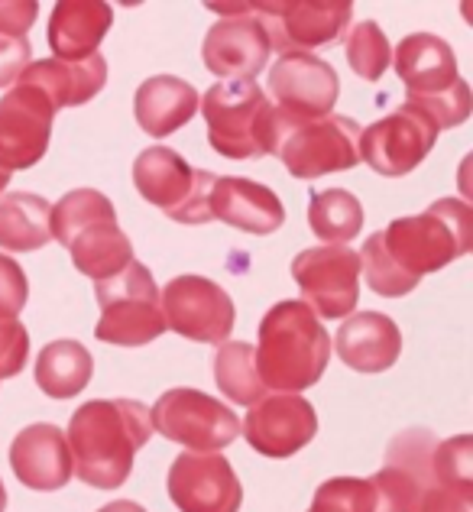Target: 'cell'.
<instances>
[{"label":"cell","mask_w":473,"mask_h":512,"mask_svg":"<svg viewBox=\"0 0 473 512\" xmlns=\"http://www.w3.org/2000/svg\"><path fill=\"white\" fill-rule=\"evenodd\" d=\"M208 120V143L227 159H260L276 153L279 117L256 82L211 85L201 101Z\"/></svg>","instance_id":"cell-5"},{"label":"cell","mask_w":473,"mask_h":512,"mask_svg":"<svg viewBox=\"0 0 473 512\" xmlns=\"http://www.w3.org/2000/svg\"><path fill=\"white\" fill-rule=\"evenodd\" d=\"M211 10L237 13V17H224L208 30L205 46H201L208 72L227 78V82H253L266 69V59L273 52L260 17H247V4H211Z\"/></svg>","instance_id":"cell-14"},{"label":"cell","mask_w":473,"mask_h":512,"mask_svg":"<svg viewBox=\"0 0 473 512\" xmlns=\"http://www.w3.org/2000/svg\"><path fill=\"white\" fill-rule=\"evenodd\" d=\"M473 247V211L461 198H441L428 211L399 218L370 234L360 256V276L376 295H409L422 276L461 260Z\"/></svg>","instance_id":"cell-1"},{"label":"cell","mask_w":473,"mask_h":512,"mask_svg":"<svg viewBox=\"0 0 473 512\" xmlns=\"http://www.w3.org/2000/svg\"><path fill=\"white\" fill-rule=\"evenodd\" d=\"M162 295V315L166 331L182 334L198 344H224L231 338L237 308L218 282L208 276H175L166 282Z\"/></svg>","instance_id":"cell-11"},{"label":"cell","mask_w":473,"mask_h":512,"mask_svg":"<svg viewBox=\"0 0 473 512\" xmlns=\"http://www.w3.org/2000/svg\"><path fill=\"white\" fill-rule=\"evenodd\" d=\"M114 26V10L101 0H62L49 20V46L59 62H81L98 52Z\"/></svg>","instance_id":"cell-24"},{"label":"cell","mask_w":473,"mask_h":512,"mask_svg":"<svg viewBox=\"0 0 473 512\" xmlns=\"http://www.w3.org/2000/svg\"><path fill=\"white\" fill-rule=\"evenodd\" d=\"M308 512H373V487L360 477H334L315 490Z\"/></svg>","instance_id":"cell-33"},{"label":"cell","mask_w":473,"mask_h":512,"mask_svg":"<svg viewBox=\"0 0 473 512\" xmlns=\"http://www.w3.org/2000/svg\"><path fill=\"white\" fill-rule=\"evenodd\" d=\"M26 299H30V282L23 276V266L10 260L7 253H0V321H13Z\"/></svg>","instance_id":"cell-34"},{"label":"cell","mask_w":473,"mask_h":512,"mask_svg":"<svg viewBox=\"0 0 473 512\" xmlns=\"http://www.w3.org/2000/svg\"><path fill=\"white\" fill-rule=\"evenodd\" d=\"M98 512H146L140 503H133V500H117V503H111V506H104V509H98Z\"/></svg>","instance_id":"cell-39"},{"label":"cell","mask_w":473,"mask_h":512,"mask_svg":"<svg viewBox=\"0 0 473 512\" xmlns=\"http://www.w3.org/2000/svg\"><path fill=\"white\" fill-rule=\"evenodd\" d=\"M7 509V490H4V483H0V512Z\"/></svg>","instance_id":"cell-40"},{"label":"cell","mask_w":473,"mask_h":512,"mask_svg":"<svg viewBox=\"0 0 473 512\" xmlns=\"http://www.w3.org/2000/svg\"><path fill=\"white\" fill-rule=\"evenodd\" d=\"M214 380H218L221 393L237 402V406H256L266 396V386L256 373L253 344L243 341H224L214 354Z\"/></svg>","instance_id":"cell-29"},{"label":"cell","mask_w":473,"mask_h":512,"mask_svg":"<svg viewBox=\"0 0 473 512\" xmlns=\"http://www.w3.org/2000/svg\"><path fill=\"white\" fill-rule=\"evenodd\" d=\"M308 227L318 240H328L331 247H347L363 227V208L344 188L315 192L312 205H308Z\"/></svg>","instance_id":"cell-28"},{"label":"cell","mask_w":473,"mask_h":512,"mask_svg":"<svg viewBox=\"0 0 473 512\" xmlns=\"http://www.w3.org/2000/svg\"><path fill=\"white\" fill-rule=\"evenodd\" d=\"M431 470H435V487L473 493V438L457 435L451 441H438Z\"/></svg>","instance_id":"cell-31"},{"label":"cell","mask_w":473,"mask_h":512,"mask_svg":"<svg viewBox=\"0 0 473 512\" xmlns=\"http://www.w3.org/2000/svg\"><path fill=\"white\" fill-rule=\"evenodd\" d=\"M211 218L221 224H231L237 231H247L256 237L276 234L286 224V208L276 198L273 188H266L253 179H234L221 175L211 188Z\"/></svg>","instance_id":"cell-21"},{"label":"cell","mask_w":473,"mask_h":512,"mask_svg":"<svg viewBox=\"0 0 473 512\" xmlns=\"http://www.w3.org/2000/svg\"><path fill=\"white\" fill-rule=\"evenodd\" d=\"M52 237L69 247L81 276L104 282L133 263L130 237L117 227L111 198L98 188H75L52 208Z\"/></svg>","instance_id":"cell-4"},{"label":"cell","mask_w":473,"mask_h":512,"mask_svg":"<svg viewBox=\"0 0 473 512\" xmlns=\"http://www.w3.org/2000/svg\"><path fill=\"white\" fill-rule=\"evenodd\" d=\"M292 279L315 318H347L360 295V256L350 247H315L292 260Z\"/></svg>","instance_id":"cell-12"},{"label":"cell","mask_w":473,"mask_h":512,"mask_svg":"<svg viewBox=\"0 0 473 512\" xmlns=\"http://www.w3.org/2000/svg\"><path fill=\"white\" fill-rule=\"evenodd\" d=\"M347 62L363 82H380L383 72L393 62V46H389L386 33L380 30V23L363 20L357 23L347 36Z\"/></svg>","instance_id":"cell-30"},{"label":"cell","mask_w":473,"mask_h":512,"mask_svg":"<svg viewBox=\"0 0 473 512\" xmlns=\"http://www.w3.org/2000/svg\"><path fill=\"white\" fill-rule=\"evenodd\" d=\"M389 65H396V75L405 85V101L422 104L431 98L454 91L464 82L457 75L454 49L435 33H412L396 46V56Z\"/></svg>","instance_id":"cell-19"},{"label":"cell","mask_w":473,"mask_h":512,"mask_svg":"<svg viewBox=\"0 0 473 512\" xmlns=\"http://www.w3.org/2000/svg\"><path fill=\"white\" fill-rule=\"evenodd\" d=\"M17 85L43 91L49 104L62 111V107H78L98 98L107 85V62L101 52L81 59V62H59V59H39L30 62L20 72Z\"/></svg>","instance_id":"cell-22"},{"label":"cell","mask_w":473,"mask_h":512,"mask_svg":"<svg viewBox=\"0 0 473 512\" xmlns=\"http://www.w3.org/2000/svg\"><path fill=\"white\" fill-rule=\"evenodd\" d=\"M240 435L263 457H292L318 435V412L302 396H263L250 406L247 419L240 425Z\"/></svg>","instance_id":"cell-17"},{"label":"cell","mask_w":473,"mask_h":512,"mask_svg":"<svg viewBox=\"0 0 473 512\" xmlns=\"http://www.w3.org/2000/svg\"><path fill=\"white\" fill-rule=\"evenodd\" d=\"M438 133L441 130L422 111L402 104L360 133V163H367L386 179H399L425 163Z\"/></svg>","instance_id":"cell-13"},{"label":"cell","mask_w":473,"mask_h":512,"mask_svg":"<svg viewBox=\"0 0 473 512\" xmlns=\"http://www.w3.org/2000/svg\"><path fill=\"white\" fill-rule=\"evenodd\" d=\"M52 205L33 192H7L0 198V250L33 253L52 240Z\"/></svg>","instance_id":"cell-26"},{"label":"cell","mask_w":473,"mask_h":512,"mask_svg":"<svg viewBox=\"0 0 473 512\" xmlns=\"http://www.w3.org/2000/svg\"><path fill=\"white\" fill-rule=\"evenodd\" d=\"M7 182H10V172L0 169V192H4V188H7Z\"/></svg>","instance_id":"cell-41"},{"label":"cell","mask_w":473,"mask_h":512,"mask_svg":"<svg viewBox=\"0 0 473 512\" xmlns=\"http://www.w3.org/2000/svg\"><path fill=\"white\" fill-rule=\"evenodd\" d=\"M26 360H30V334L17 318L0 321V380L17 376Z\"/></svg>","instance_id":"cell-35"},{"label":"cell","mask_w":473,"mask_h":512,"mask_svg":"<svg viewBox=\"0 0 473 512\" xmlns=\"http://www.w3.org/2000/svg\"><path fill=\"white\" fill-rule=\"evenodd\" d=\"M370 487H373V512H415L422 493L431 490L422 480H415L412 474L389 464L376 477H370Z\"/></svg>","instance_id":"cell-32"},{"label":"cell","mask_w":473,"mask_h":512,"mask_svg":"<svg viewBox=\"0 0 473 512\" xmlns=\"http://www.w3.org/2000/svg\"><path fill=\"white\" fill-rule=\"evenodd\" d=\"M153 438V419L143 402L133 399H91L69 422L72 474L94 490L124 487L133 457Z\"/></svg>","instance_id":"cell-2"},{"label":"cell","mask_w":473,"mask_h":512,"mask_svg":"<svg viewBox=\"0 0 473 512\" xmlns=\"http://www.w3.org/2000/svg\"><path fill=\"white\" fill-rule=\"evenodd\" d=\"M26 65H30V36L17 39L0 33V88L17 82Z\"/></svg>","instance_id":"cell-36"},{"label":"cell","mask_w":473,"mask_h":512,"mask_svg":"<svg viewBox=\"0 0 473 512\" xmlns=\"http://www.w3.org/2000/svg\"><path fill=\"white\" fill-rule=\"evenodd\" d=\"M36 0H0V33L23 39L36 23Z\"/></svg>","instance_id":"cell-37"},{"label":"cell","mask_w":473,"mask_h":512,"mask_svg":"<svg viewBox=\"0 0 473 512\" xmlns=\"http://www.w3.org/2000/svg\"><path fill=\"white\" fill-rule=\"evenodd\" d=\"M269 94L276 98V111L289 120H321L341 94V78L328 62L305 52L279 56L269 69Z\"/></svg>","instance_id":"cell-16"},{"label":"cell","mask_w":473,"mask_h":512,"mask_svg":"<svg viewBox=\"0 0 473 512\" xmlns=\"http://www.w3.org/2000/svg\"><path fill=\"white\" fill-rule=\"evenodd\" d=\"M153 431L192 454H218L240 435V419L201 389H169L150 412Z\"/></svg>","instance_id":"cell-9"},{"label":"cell","mask_w":473,"mask_h":512,"mask_svg":"<svg viewBox=\"0 0 473 512\" xmlns=\"http://www.w3.org/2000/svg\"><path fill=\"white\" fill-rule=\"evenodd\" d=\"M214 179L218 175L208 169H192L169 146H150L133 163V185H137V192L179 224L211 221Z\"/></svg>","instance_id":"cell-8"},{"label":"cell","mask_w":473,"mask_h":512,"mask_svg":"<svg viewBox=\"0 0 473 512\" xmlns=\"http://www.w3.org/2000/svg\"><path fill=\"white\" fill-rule=\"evenodd\" d=\"M279 117L276 156L295 179H318V175L347 172L360 163V133L354 117L328 114L321 120H289Z\"/></svg>","instance_id":"cell-7"},{"label":"cell","mask_w":473,"mask_h":512,"mask_svg":"<svg viewBox=\"0 0 473 512\" xmlns=\"http://www.w3.org/2000/svg\"><path fill=\"white\" fill-rule=\"evenodd\" d=\"M253 357L266 389L299 396L328 370L331 338L305 302H276L260 321V344L253 347Z\"/></svg>","instance_id":"cell-3"},{"label":"cell","mask_w":473,"mask_h":512,"mask_svg":"<svg viewBox=\"0 0 473 512\" xmlns=\"http://www.w3.org/2000/svg\"><path fill=\"white\" fill-rule=\"evenodd\" d=\"M56 107L43 91L17 85L0 98V169H33L49 150Z\"/></svg>","instance_id":"cell-15"},{"label":"cell","mask_w":473,"mask_h":512,"mask_svg":"<svg viewBox=\"0 0 473 512\" xmlns=\"http://www.w3.org/2000/svg\"><path fill=\"white\" fill-rule=\"evenodd\" d=\"M91 350L78 341H52L36 357V386L52 399H75L91 383Z\"/></svg>","instance_id":"cell-27"},{"label":"cell","mask_w":473,"mask_h":512,"mask_svg":"<svg viewBox=\"0 0 473 512\" xmlns=\"http://www.w3.org/2000/svg\"><path fill=\"white\" fill-rule=\"evenodd\" d=\"M94 295L101 305V321L94 338L117 347H143L166 334L162 295L153 273L133 260L117 276L94 282Z\"/></svg>","instance_id":"cell-6"},{"label":"cell","mask_w":473,"mask_h":512,"mask_svg":"<svg viewBox=\"0 0 473 512\" xmlns=\"http://www.w3.org/2000/svg\"><path fill=\"white\" fill-rule=\"evenodd\" d=\"M337 357L357 373H383L402 354V331L383 312H360L337 328Z\"/></svg>","instance_id":"cell-23"},{"label":"cell","mask_w":473,"mask_h":512,"mask_svg":"<svg viewBox=\"0 0 473 512\" xmlns=\"http://www.w3.org/2000/svg\"><path fill=\"white\" fill-rule=\"evenodd\" d=\"M260 13V23L269 36V49H279L282 56L292 52H312L341 43L354 4L347 0H276V4H250Z\"/></svg>","instance_id":"cell-10"},{"label":"cell","mask_w":473,"mask_h":512,"mask_svg":"<svg viewBox=\"0 0 473 512\" xmlns=\"http://www.w3.org/2000/svg\"><path fill=\"white\" fill-rule=\"evenodd\" d=\"M415 512H473V493L448 490V487H431L422 493Z\"/></svg>","instance_id":"cell-38"},{"label":"cell","mask_w":473,"mask_h":512,"mask_svg":"<svg viewBox=\"0 0 473 512\" xmlns=\"http://www.w3.org/2000/svg\"><path fill=\"white\" fill-rule=\"evenodd\" d=\"M166 487L179 512H237L243 503V487L224 454H179Z\"/></svg>","instance_id":"cell-18"},{"label":"cell","mask_w":473,"mask_h":512,"mask_svg":"<svg viewBox=\"0 0 473 512\" xmlns=\"http://www.w3.org/2000/svg\"><path fill=\"white\" fill-rule=\"evenodd\" d=\"M10 467L23 487L52 493L72 480V454L62 428L39 422L23 428L10 444Z\"/></svg>","instance_id":"cell-20"},{"label":"cell","mask_w":473,"mask_h":512,"mask_svg":"<svg viewBox=\"0 0 473 512\" xmlns=\"http://www.w3.org/2000/svg\"><path fill=\"white\" fill-rule=\"evenodd\" d=\"M198 111V91L175 75H153L133 94V114L143 133L162 140L182 130Z\"/></svg>","instance_id":"cell-25"}]
</instances>
